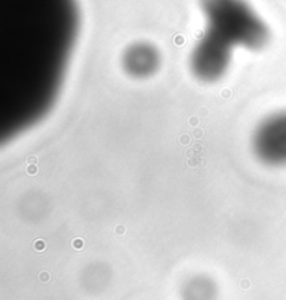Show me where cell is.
Wrapping results in <instances>:
<instances>
[{"instance_id": "3", "label": "cell", "mask_w": 286, "mask_h": 300, "mask_svg": "<svg viewBox=\"0 0 286 300\" xmlns=\"http://www.w3.org/2000/svg\"><path fill=\"white\" fill-rule=\"evenodd\" d=\"M257 158L270 166L286 165V112H278L258 124L253 137Z\"/></svg>"}, {"instance_id": "4", "label": "cell", "mask_w": 286, "mask_h": 300, "mask_svg": "<svg viewBox=\"0 0 286 300\" xmlns=\"http://www.w3.org/2000/svg\"><path fill=\"white\" fill-rule=\"evenodd\" d=\"M124 70L136 78H145L155 73L159 66V56L156 49L147 43H137L130 46L123 57Z\"/></svg>"}, {"instance_id": "5", "label": "cell", "mask_w": 286, "mask_h": 300, "mask_svg": "<svg viewBox=\"0 0 286 300\" xmlns=\"http://www.w3.org/2000/svg\"><path fill=\"white\" fill-rule=\"evenodd\" d=\"M181 295L183 300H214L216 286L208 276L197 275L186 282Z\"/></svg>"}, {"instance_id": "1", "label": "cell", "mask_w": 286, "mask_h": 300, "mask_svg": "<svg viewBox=\"0 0 286 300\" xmlns=\"http://www.w3.org/2000/svg\"><path fill=\"white\" fill-rule=\"evenodd\" d=\"M208 32L228 43L247 49L262 48L268 41L265 22L244 0H201Z\"/></svg>"}, {"instance_id": "2", "label": "cell", "mask_w": 286, "mask_h": 300, "mask_svg": "<svg viewBox=\"0 0 286 300\" xmlns=\"http://www.w3.org/2000/svg\"><path fill=\"white\" fill-rule=\"evenodd\" d=\"M230 56L232 46L214 34L207 32L191 53L190 67L198 80L214 82L225 76L230 64Z\"/></svg>"}]
</instances>
